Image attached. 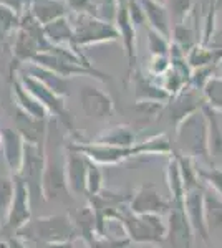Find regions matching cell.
Here are the masks:
<instances>
[{"instance_id": "cell-20", "label": "cell", "mask_w": 222, "mask_h": 248, "mask_svg": "<svg viewBox=\"0 0 222 248\" xmlns=\"http://www.w3.org/2000/svg\"><path fill=\"white\" fill-rule=\"evenodd\" d=\"M141 9L144 12V18L149 29L159 31L166 38L171 40V18H169L168 9L163 3H157L154 0H138Z\"/></svg>"}, {"instance_id": "cell-9", "label": "cell", "mask_w": 222, "mask_h": 248, "mask_svg": "<svg viewBox=\"0 0 222 248\" xmlns=\"http://www.w3.org/2000/svg\"><path fill=\"white\" fill-rule=\"evenodd\" d=\"M70 194L67 186L65 174V155L60 157V154L50 155L47 153L45 146V167H43L42 177V195L47 202L60 201Z\"/></svg>"}, {"instance_id": "cell-32", "label": "cell", "mask_w": 222, "mask_h": 248, "mask_svg": "<svg viewBox=\"0 0 222 248\" xmlns=\"http://www.w3.org/2000/svg\"><path fill=\"white\" fill-rule=\"evenodd\" d=\"M14 192H15L14 181L10 177H0V229L5 225L12 199H14Z\"/></svg>"}, {"instance_id": "cell-12", "label": "cell", "mask_w": 222, "mask_h": 248, "mask_svg": "<svg viewBox=\"0 0 222 248\" xmlns=\"http://www.w3.org/2000/svg\"><path fill=\"white\" fill-rule=\"evenodd\" d=\"M78 99L82 111L90 119L103 121L115 114V103H113L111 96L93 85H85L80 90Z\"/></svg>"}, {"instance_id": "cell-26", "label": "cell", "mask_w": 222, "mask_h": 248, "mask_svg": "<svg viewBox=\"0 0 222 248\" xmlns=\"http://www.w3.org/2000/svg\"><path fill=\"white\" fill-rule=\"evenodd\" d=\"M93 144H100V146H116V147H126L136 144V133L133 131L131 126L128 124H116V126L108 127L104 133L96 136Z\"/></svg>"}, {"instance_id": "cell-2", "label": "cell", "mask_w": 222, "mask_h": 248, "mask_svg": "<svg viewBox=\"0 0 222 248\" xmlns=\"http://www.w3.org/2000/svg\"><path fill=\"white\" fill-rule=\"evenodd\" d=\"M15 235L28 243H70L78 232L68 215L56 214L30 220Z\"/></svg>"}, {"instance_id": "cell-30", "label": "cell", "mask_w": 222, "mask_h": 248, "mask_svg": "<svg viewBox=\"0 0 222 248\" xmlns=\"http://www.w3.org/2000/svg\"><path fill=\"white\" fill-rule=\"evenodd\" d=\"M166 9L169 14V18H171L172 25H177V23H184L188 20L189 14L194 10V0H166Z\"/></svg>"}, {"instance_id": "cell-38", "label": "cell", "mask_w": 222, "mask_h": 248, "mask_svg": "<svg viewBox=\"0 0 222 248\" xmlns=\"http://www.w3.org/2000/svg\"><path fill=\"white\" fill-rule=\"evenodd\" d=\"M73 14H91V0H63Z\"/></svg>"}, {"instance_id": "cell-19", "label": "cell", "mask_w": 222, "mask_h": 248, "mask_svg": "<svg viewBox=\"0 0 222 248\" xmlns=\"http://www.w3.org/2000/svg\"><path fill=\"white\" fill-rule=\"evenodd\" d=\"M15 129L18 131V134L23 138L25 142L32 144H40L47 142L48 136V119H35L32 116H28L23 111L17 109V116H15Z\"/></svg>"}, {"instance_id": "cell-1", "label": "cell", "mask_w": 222, "mask_h": 248, "mask_svg": "<svg viewBox=\"0 0 222 248\" xmlns=\"http://www.w3.org/2000/svg\"><path fill=\"white\" fill-rule=\"evenodd\" d=\"M70 149L78 151L86 155L90 161L100 164V166H113L139 155H168L172 153V146L164 134H157L143 142H136L133 146L116 147V146H100L93 142H73Z\"/></svg>"}, {"instance_id": "cell-6", "label": "cell", "mask_w": 222, "mask_h": 248, "mask_svg": "<svg viewBox=\"0 0 222 248\" xmlns=\"http://www.w3.org/2000/svg\"><path fill=\"white\" fill-rule=\"evenodd\" d=\"M18 81L22 83V86L25 88L35 99H37L40 105L45 108L48 111V114L55 116V118L67 127L68 133L73 134V136H78L75 133L70 111L67 109L65 98L56 96L53 91H50L45 85H42L38 79H35L34 77H30V75H27V73H22V71H18Z\"/></svg>"}, {"instance_id": "cell-28", "label": "cell", "mask_w": 222, "mask_h": 248, "mask_svg": "<svg viewBox=\"0 0 222 248\" xmlns=\"http://www.w3.org/2000/svg\"><path fill=\"white\" fill-rule=\"evenodd\" d=\"M201 93L204 96V101L209 108L216 111H222V78L219 77H211L205 81Z\"/></svg>"}, {"instance_id": "cell-22", "label": "cell", "mask_w": 222, "mask_h": 248, "mask_svg": "<svg viewBox=\"0 0 222 248\" xmlns=\"http://www.w3.org/2000/svg\"><path fill=\"white\" fill-rule=\"evenodd\" d=\"M204 222L211 238L212 235H222V197L209 187L204 189Z\"/></svg>"}, {"instance_id": "cell-21", "label": "cell", "mask_w": 222, "mask_h": 248, "mask_svg": "<svg viewBox=\"0 0 222 248\" xmlns=\"http://www.w3.org/2000/svg\"><path fill=\"white\" fill-rule=\"evenodd\" d=\"M203 111L207 119V149L212 166L222 161V124L219 119V111L212 109L207 105L203 106Z\"/></svg>"}, {"instance_id": "cell-40", "label": "cell", "mask_w": 222, "mask_h": 248, "mask_svg": "<svg viewBox=\"0 0 222 248\" xmlns=\"http://www.w3.org/2000/svg\"><path fill=\"white\" fill-rule=\"evenodd\" d=\"M216 77L222 78V58L217 62V65H216Z\"/></svg>"}, {"instance_id": "cell-5", "label": "cell", "mask_w": 222, "mask_h": 248, "mask_svg": "<svg viewBox=\"0 0 222 248\" xmlns=\"http://www.w3.org/2000/svg\"><path fill=\"white\" fill-rule=\"evenodd\" d=\"M75 33V46H88L96 43L115 42L120 38V31L113 22H106L91 14H73L70 18Z\"/></svg>"}, {"instance_id": "cell-8", "label": "cell", "mask_w": 222, "mask_h": 248, "mask_svg": "<svg viewBox=\"0 0 222 248\" xmlns=\"http://www.w3.org/2000/svg\"><path fill=\"white\" fill-rule=\"evenodd\" d=\"M166 215V238H164L166 248H192L196 233L186 214L184 199L171 201V209Z\"/></svg>"}, {"instance_id": "cell-7", "label": "cell", "mask_w": 222, "mask_h": 248, "mask_svg": "<svg viewBox=\"0 0 222 248\" xmlns=\"http://www.w3.org/2000/svg\"><path fill=\"white\" fill-rule=\"evenodd\" d=\"M45 146L47 142L23 144V159L20 170L15 175H18L25 186L30 190L32 202L43 199L42 195V177H43V167H45Z\"/></svg>"}, {"instance_id": "cell-31", "label": "cell", "mask_w": 222, "mask_h": 248, "mask_svg": "<svg viewBox=\"0 0 222 248\" xmlns=\"http://www.w3.org/2000/svg\"><path fill=\"white\" fill-rule=\"evenodd\" d=\"M197 175L199 181L204 184L205 187H209L211 190L216 192L217 195L222 197V167L209 166V167H201L197 166Z\"/></svg>"}, {"instance_id": "cell-37", "label": "cell", "mask_w": 222, "mask_h": 248, "mask_svg": "<svg viewBox=\"0 0 222 248\" xmlns=\"http://www.w3.org/2000/svg\"><path fill=\"white\" fill-rule=\"evenodd\" d=\"M0 5L12 10L15 15H18V17H22L25 12H28L30 0H0Z\"/></svg>"}, {"instance_id": "cell-18", "label": "cell", "mask_w": 222, "mask_h": 248, "mask_svg": "<svg viewBox=\"0 0 222 248\" xmlns=\"http://www.w3.org/2000/svg\"><path fill=\"white\" fill-rule=\"evenodd\" d=\"M20 71L30 75V77H34L35 79H38L42 85H45L48 90L53 91L60 98H65V96L70 94V83H68V79L58 77V75L47 70V68H42L32 62H27V63H22Z\"/></svg>"}, {"instance_id": "cell-42", "label": "cell", "mask_w": 222, "mask_h": 248, "mask_svg": "<svg viewBox=\"0 0 222 248\" xmlns=\"http://www.w3.org/2000/svg\"><path fill=\"white\" fill-rule=\"evenodd\" d=\"M0 248H7V242H3V240H0Z\"/></svg>"}, {"instance_id": "cell-36", "label": "cell", "mask_w": 222, "mask_h": 248, "mask_svg": "<svg viewBox=\"0 0 222 248\" xmlns=\"http://www.w3.org/2000/svg\"><path fill=\"white\" fill-rule=\"evenodd\" d=\"M169 68H171V60H169V55L151 57V60H149V65H148V75L151 78L163 77Z\"/></svg>"}, {"instance_id": "cell-25", "label": "cell", "mask_w": 222, "mask_h": 248, "mask_svg": "<svg viewBox=\"0 0 222 248\" xmlns=\"http://www.w3.org/2000/svg\"><path fill=\"white\" fill-rule=\"evenodd\" d=\"M43 31L50 45L55 46H75V33L73 27H71L70 17H60L53 20V22L43 25Z\"/></svg>"}, {"instance_id": "cell-11", "label": "cell", "mask_w": 222, "mask_h": 248, "mask_svg": "<svg viewBox=\"0 0 222 248\" xmlns=\"http://www.w3.org/2000/svg\"><path fill=\"white\" fill-rule=\"evenodd\" d=\"M15 184V192H14V199L10 203V210L5 220V229L12 232V235L17 233V230L22 229L27 222L32 220V195L28 187L25 186V182L15 175L14 177Z\"/></svg>"}, {"instance_id": "cell-23", "label": "cell", "mask_w": 222, "mask_h": 248, "mask_svg": "<svg viewBox=\"0 0 222 248\" xmlns=\"http://www.w3.org/2000/svg\"><path fill=\"white\" fill-rule=\"evenodd\" d=\"M28 12L42 27L68 15V9L63 0H30Z\"/></svg>"}, {"instance_id": "cell-41", "label": "cell", "mask_w": 222, "mask_h": 248, "mask_svg": "<svg viewBox=\"0 0 222 248\" xmlns=\"http://www.w3.org/2000/svg\"><path fill=\"white\" fill-rule=\"evenodd\" d=\"M116 2H118V7H121V5H128L130 0H116Z\"/></svg>"}, {"instance_id": "cell-3", "label": "cell", "mask_w": 222, "mask_h": 248, "mask_svg": "<svg viewBox=\"0 0 222 248\" xmlns=\"http://www.w3.org/2000/svg\"><path fill=\"white\" fill-rule=\"evenodd\" d=\"M177 154L212 166L207 149V119L203 109L189 114L176 126Z\"/></svg>"}, {"instance_id": "cell-10", "label": "cell", "mask_w": 222, "mask_h": 248, "mask_svg": "<svg viewBox=\"0 0 222 248\" xmlns=\"http://www.w3.org/2000/svg\"><path fill=\"white\" fill-rule=\"evenodd\" d=\"M30 62L42 68H47V70L53 71L58 77L67 78V79H70L71 77H78V75H82V77H93V78L100 79V81H108V79H110L106 73H102V71L95 70V68H85V66L75 65V63L67 62V60L56 57V55L50 53V51L37 53Z\"/></svg>"}, {"instance_id": "cell-39", "label": "cell", "mask_w": 222, "mask_h": 248, "mask_svg": "<svg viewBox=\"0 0 222 248\" xmlns=\"http://www.w3.org/2000/svg\"><path fill=\"white\" fill-rule=\"evenodd\" d=\"M5 242H7V248H30L22 238H18L17 235L10 237L9 240H5Z\"/></svg>"}, {"instance_id": "cell-17", "label": "cell", "mask_w": 222, "mask_h": 248, "mask_svg": "<svg viewBox=\"0 0 222 248\" xmlns=\"http://www.w3.org/2000/svg\"><path fill=\"white\" fill-rule=\"evenodd\" d=\"M133 88H135V98L136 101H157V103H168L169 96L164 88L161 86V83H157L154 78H151L149 75L144 77L141 71L135 70L131 75Z\"/></svg>"}, {"instance_id": "cell-45", "label": "cell", "mask_w": 222, "mask_h": 248, "mask_svg": "<svg viewBox=\"0 0 222 248\" xmlns=\"http://www.w3.org/2000/svg\"><path fill=\"white\" fill-rule=\"evenodd\" d=\"M219 119H221V124H222V111L219 113Z\"/></svg>"}, {"instance_id": "cell-27", "label": "cell", "mask_w": 222, "mask_h": 248, "mask_svg": "<svg viewBox=\"0 0 222 248\" xmlns=\"http://www.w3.org/2000/svg\"><path fill=\"white\" fill-rule=\"evenodd\" d=\"M14 96H15V101H17V106L20 111H23V113H27L28 116H32V118H35V119H43V121L48 119V116H50L48 111L22 86L18 78L14 81Z\"/></svg>"}, {"instance_id": "cell-43", "label": "cell", "mask_w": 222, "mask_h": 248, "mask_svg": "<svg viewBox=\"0 0 222 248\" xmlns=\"http://www.w3.org/2000/svg\"><path fill=\"white\" fill-rule=\"evenodd\" d=\"M154 2H157V3H163V5H164V3H166V0H154Z\"/></svg>"}, {"instance_id": "cell-24", "label": "cell", "mask_w": 222, "mask_h": 248, "mask_svg": "<svg viewBox=\"0 0 222 248\" xmlns=\"http://www.w3.org/2000/svg\"><path fill=\"white\" fill-rule=\"evenodd\" d=\"M23 138L18 134L17 129H3L2 131V151L3 159H5L7 166L17 174L22 166L23 159Z\"/></svg>"}, {"instance_id": "cell-33", "label": "cell", "mask_w": 222, "mask_h": 248, "mask_svg": "<svg viewBox=\"0 0 222 248\" xmlns=\"http://www.w3.org/2000/svg\"><path fill=\"white\" fill-rule=\"evenodd\" d=\"M103 190V172L100 164L88 159V174H86V195L95 197Z\"/></svg>"}, {"instance_id": "cell-44", "label": "cell", "mask_w": 222, "mask_h": 248, "mask_svg": "<svg viewBox=\"0 0 222 248\" xmlns=\"http://www.w3.org/2000/svg\"><path fill=\"white\" fill-rule=\"evenodd\" d=\"M0 147H2V133H0Z\"/></svg>"}, {"instance_id": "cell-16", "label": "cell", "mask_w": 222, "mask_h": 248, "mask_svg": "<svg viewBox=\"0 0 222 248\" xmlns=\"http://www.w3.org/2000/svg\"><path fill=\"white\" fill-rule=\"evenodd\" d=\"M65 174H67V186L70 194L86 195V174H88L86 155L67 147Z\"/></svg>"}, {"instance_id": "cell-4", "label": "cell", "mask_w": 222, "mask_h": 248, "mask_svg": "<svg viewBox=\"0 0 222 248\" xmlns=\"http://www.w3.org/2000/svg\"><path fill=\"white\" fill-rule=\"evenodd\" d=\"M118 222L128 240L135 243H164L166 238V218L157 214H133L128 207L116 212Z\"/></svg>"}, {"instance_id": "cell-29", "label": "cell", "mask_w": 222, "mask_h": 248, "mask_svg": "<svg viewBox=\"0 0 222 248\" xmlns=\"http://www.w3.org/2000/svg\"><path fill=\"white\" fill-rule=\"evenodd\" d=\"M71 220H73L76 232L82 233L83 237L88 238L90 242H93L91 235H93V232H96V217L91 207H83L82 210L76 212L75 217Z\"/></svg>"}, {"instance_id": "cell-35", "label": "cell", "mask_w": 222, "mask_h": 248, "mask_svg": "<svg viewBox=\"0 0 222 248\" xmlns=\"http://www.w3.org/2000/svg\"><path fill=\"white\" fill-rule=\"evenodd\" d=\"M136 111L141 118L148 119H156L157 114H161V111L166 108V103H157V101H136Z\"/></svg>"}, {"instance_id": "cell-14", "label": "cell", "mask_w": 222, "mask_h": 248, "mask_svg": "<svg viewBox=\"0 0 222 248\" xmlns=\"http://www.w3.org/2000/svg\"><path fill=\"white\" fill-rule=\"evenodd\" d=\"M205 101L201 90H196L191 85H186L179 93L171 96L169 101L166 103V106L169 108V121L177 126L189 114L203 109Z\"/></svg>"}, {"instance_id": "cell-15", "label": "cell", "mask_w": 222, "mask_h": 248, "mask_svg": "<svg viewBox=\"0 0 222 248\" xmlns=\"http://www.w3.org/2000/svg\"><path fill=\"white\" fill-rule=\"evenodd\" d=\"M204 184L201 182L199 186L192 187V189L184 192V209L188 214L189 223H191L192 230L197 237H201L204 243H211L207 230H205L204 222Z\"/></svg>"}, {"instance_id": "cell-34", "label": "cell", "mask_w": 222, "mask_h": 248, "mask_svg": "<svg viewBox=\"0 0 222 248\" xmlns=\"http://www.w3.org/2000/svg\"><path fill=\"white\" fill-rule=\"evenodd\" d=\"M169 46H171V40L148 27V48L151 57L169 55Z\"/></svg>"}, {"instance_id": "cell-13", "label": "cell", "mask_w": 222, "mask_h": 248, "mask_svg": "<svg viewBox=\"0 0 222 248\" xmlns=\"http://www.w3.org/2000/svg\"><path fill=\"white\" fill-rule=\"evenodd\" d=\"M133 214H157L164 215L171 209V201H166L159 194L154 182H144L135 194L131 195L130 205Z\"/></svg>"}]
</instances>
